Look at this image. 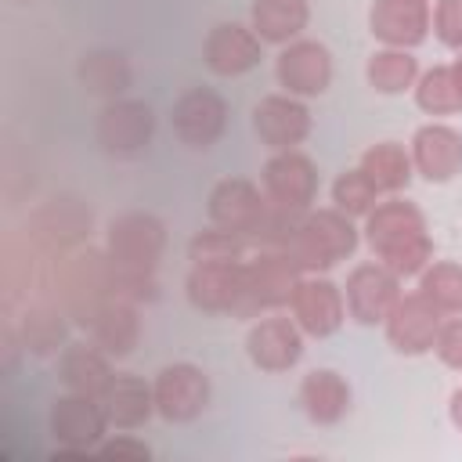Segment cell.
I'll return each mask as SVG.
<instances>
[{"label":"cell","mask_w":462,"mask_h":462,"mask_svg":"<svg viewBox=\"0 0 462 462\" xmlns=\"http://www.w3.org/2000/svg\"><path fill=\"white\" fill-rule=\"evenodd\" d=\"M361 238L368 253L401 278H419L433 260L426 213L404 195H383L375 209L361 220Z\"/></svg>","instance_id":"6da1fadb"},{"label":"cell","mask_w":462,"mask_h":462,"mask_svg":"<svg viewBox=\"0 0 462 462\" xmlns=\"http://www.w3.org/2000/svg\"><path fill=\"white\" fill-rule=\"evenodd\" d=\"M361 245V227L354 224V217H346L336 206H321V209H307L285 245L289 260L303 271V274H325L336 263L350 260Z\"/></svg>","instance_id":"7a4b0ae2"},{"label":"cell","mask_w":462,"mask_h":462,"mask_svg":"<svg viewBox=\"0 0 462 462\" xmlns=\"http://www.w3.org/2000/svg\"><path fill=\"white\" fill-rule=\"evenodd\" d=\"M54 300L69 310V318L87 328V321L112 296V260L105 249L76 245L54 260Z\"/></svg>","instance_id":"3957f363"},{"label":"cell","mask_w":462,"mask_h":462,"mask_svg":"<svg viewBox=\"0 0 462 462\" xmlns=\"http://www.w3.org/2000/svg\"><path fill=\"white\" fill-rule=\"evenodd\" d=\"M300 267L282 249H253L245 256V289L235 307V318H260L267 310H285L300 282Z\"/></svg>","instance_id":"277c9868"},{"label":"cell","mask_w":462,"mask_h":462,"mask_svg":"<svg viewBox=\"0 0 462 462\" xmlns=\"http://www.w3.org/2000/svg\"><path fill=\"white\" fill-rule=\"evenodd\" d=\"M166 249V224L148 209H126L108 220L105 253L116 267L130 271H155Z\"/></svg>","instance_id":"5b68a950"},{"label":"cell","mask_w":462,"mask_h":462,"mask_svg":"<svg viewBox=\"0 0 462 462\" xmlns=\"http://www.w3.org/2000/svg\"><path fill=\"white\" fill-rule=\"evenodd\" d=\"M94 134H97V144H101L105 155L134 159V155L148 152V144L155 137V112L141 97L105 101V108L97 112Z\"/></svg>","instance_id":"8992f818"},{"label":"cell","mask_w":462,"mask_h":462,"mask_svg":"<svg viewBox=\"0 0 462 462\" xmlns=\"http://www.w3.org/2000/svg\"><path fill=\"white\" fill-rule=\"evenodd\" d=\"M47 430H51V437H54L58 448L76 451V455H90V451L108 437L112 426H108L105 404H101L97 397L65 390V393L51 404Z\"/></svg>","instance_id":"52a82bcc"},{"label":"cell","mask_w":462,"mask_h":462,"mask_svg":"<svg viewBox=\"0 0 462 462\" xmlns=\"http://www.w3.org/2000/svg\"><path fill=\"white\" fill-rule=\"evenodd\" d=\"M401 274H393L386 263H379L375 256L365 263H354L346 282H343V300H346V318H354L357 325H383L386 314L393 310V303L401 300Z\"/></svg>","instance_id":"ba28073f"},{"label":"cell","mask_w":462,"mask_h":462,"mask_svg":"<svg viewBox=\"0 0 462 462\" xmlns=\"http://www.w3.org/2000/svg\"><path fill=\"white\" fill-rule=\"evenodd\" d=\"M303 339H307V332L296 325V318L289 310H267V314L253 318V325L245 332V354H249L253 368L274 375V372H289L303 357Z\"/></svg>","instance_id":"9c48e42d"},{"label":"cell","mask_w":462,"mask_h":462,"mask_svg":"<svg viewBox=\"0 0 462 462\" xmlns=\"http://www.w3.org/2000/svg\"><path fill=\"white\" fill-rule=\"evenodd\" d=\"M155 415L166 422H195L209 408V375L191 361L162 365L152 379Z\"/></svg>","instance_id":"30bf717a"},{"label":"cell","mask_w":462,"mask_h":462,"mask_svg":"<svg viewBox=\"0 0 462 462\" xmlns=\"http://www.w3.org/2000/svg\"><path fill=\"white\" fill-rule=\"evenodd\" d=\"M296 325L310 336V339H328L343 328L346 321V300H343V285H336L325 274H300L289 307H285Z\"/></svg>","instance_id":"8fae6325"},{"label":"cell","mask_w":462,"mask_h":462,"mask_svg":"<svg viewBox=\"0 0 462 462\" xmlns=\"http://www.w3.org/2000/svg\"><path fill=\"white\" fill-rule=\"evenodd\" d=\"M274 79L285 94L296 97H318L332 87V51L321 40L300 36L285 47H278L274 58Z\"/></svg>","instance_id":"7c38bea8"},{"label":"cell","mask_w":462,"mask_h":462,"mask_svg":"<svg viewBox=\"0 0 462 462\" xmlns=\"http://www.w3.org/2000/svg\"><path fill=\"white\" fill-rule=\"evenodd\" d=\"M245 289V256L242 260H191L184 278L188 303L202 314H235Z\"/></svg>","instance_id":"4fadbf2b"},{"label":"cell","mask_w":462,"mask_h":462,"mask_svg":"<svg viewBox=\"0 0 462 462\" xmlns=\"http://www.w3.org/2000/svg\"><path fill=\"white\" fill-rule=\"evenodd\" d=\"M440 325H444V314L419 289H411V292H401V300L393 303V310L383 321V332H386V343L397 354L422 357V354L433 350Z\"/></svg>","instance_id":"5bb4252c"},{"label":"cell","mask_w":462,"mask_h":462,"mask_svg":"<svg viewBox=\"0 0 462 462\" xmlns=\"http://www.w3.org/2000/svg\"><path fill=\"white\" fill-rule=\"evenodd\" d=\"M170 123H173V134L180 144L206 152L227 130V101L209 87H191L173 101Z\"/></svg>","instance_id":"9a60e30c"},{"label":"cell","mask_w":462,"mask_h":462,"mask_svg":"<svg viewBox=\"0 0 462 462\" xmlns=\"http://www.w3.org/2000/svg\"><path fill=\"white\" fill-rule=\"evenodd\" d=\"M260 188H263L267 202L303 213L314 206V195H318V166L300 148L271 152V159L263 162V173H260Z\"/></svg>","instance_id":"2e32d148"},{"label":"cell","mask_w":462,"mask_h":462,"mask_svg":"<svg viewBox=\"0 0 462 462\" xmlns=\"http://www.w3.org/2000/svg\"><path fill=\"white\" fill-rule=\"evenodd\" d=\"M310 108L303 105V97L296 94H267L253 105V134L260 137V144H267L271 152H285V148H300L310 137Z\"/></svg>","instance_id":"e0dca14e"},{"label":"cell","mask_w":462,"mask_h":462,"mask_svg":"<svg viewBox=\"0 0 462 462\" xmlns=\"http://www.w3.org/2000/svg\"><path fill=\"white\" fill-rule=\"evenodd\" d=\"M408 152H411L415 173L430 184H448L462 173V134L451 123H440V119L422 123L411 134Z\"/></svg>","instance_id":"ac0fdd59"},{"label":"cell","mask_w":462,"mask_h":462,"mask_svg":"<svg viewBox=\"0 0 462 462\" xmlns=\"http://www.w3.org/2000/svg\"><path fill=\"white\" fill-rule=\"evenodd\" d=\"M263 206H267V195L260 184L245 180V177H224L213 184L209 199H206V213H209V224L224 227V231H235L249 242V235L256 231L260 217H263Z\"/></svg>","instance_id":"d6986e66"},{"label":"cell","mask_w":462,"mask_h":462,"mask_svg":"<svg viewBox=\"0 0 462 462\" xmlns=\"http://www.w3.org/2000/svg\"><path fill=\"white\" fill-rule=\"evenodd\" d=\"M433 4L430 0H372L368 7V32L383 47L415 51L430 36Z\"/></svg>","instance_id":"ffe728a7"},{"label":"cell","mask_w":462,"mask_h":462,"mask_svg":"<svg viewBox=\"0 0 462 462\" xmlns=\"http://www.w3.org/2000/svg\"><path fill=\"white\" fill-rule=\"evenodd\" d=\"M263 58V40L253 25L242 22H217L202 40V61L213 76H242L256 69Z\"/></svg>","instance_id":"44dd1931"},{"label":"cell","mask_w":462,"mask_h":462,"mask_svg":"<svg viewBox=\"0 0 462 462\" xmlns=\"http://www.w3.org/2000/svg\"><path fill=\"white\" fill-rule=\"evenodd\" d=\"M90 227V209H83L76 199H51L43 209H36V217L29 220V238L61 256L76 245H83V235Z\"/></svg>","instance_id":"7402d4cb"},{"label":"cell","mask_w":462,"mask_h":462,"mask_svg":"<svg viewBox=\"0 0 462 462\" xmlns=\"http://www.w3.org/2000/svg\"><path fill=\"white\" fill-rule=\"evenodd\" d=\"M296 397H300L303 415L314 426H336V422L346 419L354 390H350L343 372H336V368H310L300 379V393Z\"/></svg>","instance_id":"603a6c76"},{"label":"cell","mask_w":462,"mask_h":462,"mask_svg":"<svg viewBox=\"0 0 462 462\" xmlns=\"http://www.w3.org/2000/svg\"><path fill=\"white\" fill-rule=\"evenodd\" d=\"M116 368H112V357L90 343V339H79V343H65V350L58 354V379L65 383V390L72 393H87V397H97L108 390Z\"/></svg>","instance_id":"cb8c5ba5"},{"label":"cell","mask_w":462,"mask_h":462,"mask_svg":"<svg viewBox=\"0 0 462 462\" xmlns=\"http://www.w3.org/2000/svg\"><path fill=\"white\" fill-rule=\"evenodd\" d=\"M101 404H105V415H108L112 430H130L134 433L155 415V390H152V383H144L134 372H116L108 390L101 393Z\"/></svg>","instance_id":"d4e9b609"},{"label":"cell","mask_w":462,"mask_h":462,"mask_svg":"<svg viewBox=\"0 0 462 462\" xmlns=\"http://www.w3.org/2000/svg\"><path fill=\"white\" fill-rule=\"evenodd\" d=\"M87 339L97 343L108 357H126L137 339H141V318H137V303L126 300H108L90 321H87Z\"/></svg>","instance_id":"484cf974"},{"label":"cell","mask_w":462,"mask_h":462,"mask_svg":"<svg viewBox=\"0 0 462 462\" xmlns=\"http://www.w3.org/2000/svg\"><path fill=\"white\" fill-rule=\"evenodd\" d=\"M65 339H69V310L58 300H36L25 307L22 325H18V343L29 354L36 357L61 354Z\"/></svg>","instance_id":"4316f807"},{"label":"cell","mask_w":462,"mask_h":462,"mask_svg":"<svg viewBox=\"0 0 462 462\" xmlns=\"http://www.w3.org/2000/svg\"><path fill=\"white\" fill-rule=\"evenodd\" d=\"M310 22V0H253L249 25L263 43L285 47L303 36Z\"/></svg>","instance_id":"83f0119b"},{"label":"cell","mask_w":462,"mask_h":462,"mask_svg":"<svg viewBox=\"0 0 462 462\" xmlns=\"http://www.w3.org/2000/svg\"><path fill=\"white\" fill-rule=\"evenodd\" d=\"M357 166L365 170V177L375 184L379 195H401L411 177H415V166H411V152L401 144V141H375L361 152Z\"/></svg>","instance_id":"f1b7e54d"},{"label":"cell","mask_w":462,"mask_h":462,"mask_svg":"<svg viewBox=\"0 0 462 462\" xmlns=\"http://www.w3.org/2000/svg\"><path fill=\"white\" fill-rule=\"evenodd\" d=\"M76 76H79V83H83L87 94H97V97H105V101L123 97L126 87H130V79H134L126 54H123V51H112V47H94V51H87V54L79 58V65H76Z\"/></svg>","instance_id":"f546056e"},{"label":"cell","mask_w":462,"mask_h":462,"mask_svg":"<svg viewBox=\"0 0 462 462\" xmlns=\"http://www.w3.org/2000/svg\"><path fill=\"white\" fill-rule=\"evenodd\" d=\"M419 76H422L419 58L415 51H404V47H379L365 61V79L375 94H404L419 83Z\"/></svg>","instance_id":"4dcf8cb0"},{"label":"cell","mask_w":462,"mask_h":462,"mask_svg":"<svg viewBox=\"0 0 462 462\" xmlns=\"http://www.w3.org/2000/svg\"><path fill=\"white\" fill-rule=\"evenodd\" d=\"M415 105L426 116H458L462 112V87L451 72V65H433L419 76V83L411 87Z\"/></svg>","instance_id":"1f68e13d"},{"label":"cell","mask_w":462,"mask_h":462,"mask_svg":"<svg viewBox=\"0 0 462 462\" xmlns=\"http://www.w3.org/2000/svg\"><path fill=\"white\" fill-rule=\"evenodd\" d=\"M444 318L462 314V263L455 260H430L415 285Z\"/></svg>","instance_id":"d6a6232c"},{"label":"cell","mask_w":462,"mask_h":462,"mask_svg":"<svg viewBox=\"0 0 462 462\" xmlns=\"http://www.w3.org/2000/svg\"><path fill=\"white\" fill-rule=\"evenodd\" d=\"M379 199H383V195L375 191V184L365 177L361 166H350V170H343V173L332 180V206L343 209V213L354 217V220H365V217L375 209Z\"/></svg>","instance_id":"836d02e7"},{"label":"cell","mask_w":462,"mask_h":462,"mask_svg":"<svg viewBox=\"0 0 462 462\" xmlns=\"http://www.w3.org/2000/svg\"><path fill=\"white\" fill-rule=\"evenodd\" d=\"M188 256L191 260H242V256H249V242L242 235L213 224L188 242Z\"/></svg>","instance_id":"e575fe53"},{"label":"cell","mask_w":462,"mask_h":462,"mask_svg":"<svg viewBox=\"0 0 462 462\" xmlns=\"http://www.w3.org/2000/svg\"><path fill=\"white\" fill-rule=\"evenodd\" d=\"M433 36L448 51H462V0H433V18H430Z\"/></svg>","instance_id":"d590c367"},{"label":"cell","mask_w":462,"mask_h":462,"mask_svg":"<svg viewBox=\"0 0 462 462\" xmlns=\"http://www.w3.org/2000/svg\"><path fill=\"white\" fill-rule=\"evenodd\" d=\"M94 455H101V458H116V462H148L152 458V448L144 444V440H137L130 430H119L116 437H105L97 448H94Z\"/></svg>","instance_id":"8d00e7d4"},{"label":"cell","mask_w":462,"mask_h":462,"mask_svg":"<svg viewBox=\"0 0 462 462\" xmlns=\"http://www.w3.org/2000/svg\"><path fill=\"white\" fill-rule=\"evenodd\" d=\"M433 354L440 357V365L462 372V314L444 318V325L437 332V343H433Z\"/></svg>","instance_id":"74e56055"},{"label":"cell","mask_w":462,"mask_h":462,"mask_svg":"<svg viewBox=\"0 0 462 462\" xmlns=\"http://www.w3.org/2000/svg\"><path fill=\"white\" fill-rule=\"evenodd\" d=\"M448 411H451V422H455V430H462V386L451 393V404H448Z\"/></svg>","instance_id":"f35d334b"},{"label":"cell","mask_w":462,"mask_h":462,"mask_svg":"<svg viewBox=\"0 0 462 462\" xmlns=\"http://www.w3.org/2000/svg\"><path fill=\"white\" fill-rule=\"evenodd\" d=\"M448 65H451V72H455V79H458V87H462V51H458V54H455Z\"/></svg>","instance_id":"ab89813d"}]
</instances>
